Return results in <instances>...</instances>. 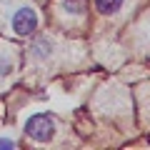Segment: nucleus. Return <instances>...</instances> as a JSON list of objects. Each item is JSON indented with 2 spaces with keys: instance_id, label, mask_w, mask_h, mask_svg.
I'll use <instances>...</instances> for the list:
<instances>
[{
  "instance_id": "nucleus-7",
  "label": "nucleus",
  "mask_w": 150,
  "mask_h": 150,
  "mask_svg": "<svg viewBox=\"0 0 150 150\" xmlns=\"http://www.w3.org/2000/svg\"><path fill=\"white\" fill-rule=\"evenodd\" d=\"M15 148V140L10 138H0V150H13Z\"/></svg>"
},
{
  "instance_id": "nucleus-5",
  "label": "nucleus",
  "mask_w": 150,
  "mask_h": 150,
  "mask_svg": "<svg viewBox=\"0 0 150 150\" xmlns=\"http://www.w3.org/2000/svg\"><path fill=\"white\" fill-rule=\"evenodd\" d=\"M63 8L70 15H83L88 10V0H63Z\"/></svg>"
},
{
  "instance_id": "nucleus-2",
  "label": "nucleus",
  "mask_w": 150,
  "mask_h": 150,
  "mask_svg": "<svg viewBox=\"0 0 150 150\" xmlns=\"http://www.w3.org/2000/svg\"><path fill=\"white\" fill-rule=\"evenodd\" d=\"M38 23L40 20H38V13L33 8H20L13 15V33L20 35V38H28L38 30Z\"/></svg>"
},
{
  "instance_id": "nucleus-6",
  "label": "nucleus",
  "mask_w": 150,
  "mask_h": 150,
  "mask_svg": "<svg viewBox=\"0 0 150 150\" xmlns=\"http://www.w3.org/2000/svg\"><path fill=\"white\" fill-rule=\"evenodd\" d=\"M13 73V60L8 55H0V78H8Z\"/></svg>"
},
{
  "instance_id": "nucleus-3",
  "label": "nucleus",
  "mask_w": 150,
  "mask_h": 150,
  "mask_svg": "<svg viewBox=\"0 0 150 150\" xmlns=\"http://www.w3.org/2000/svg\"><path fill=\"white\" fill-rule=\"evenodd\" d=\"M30 53H33V58H35V60H48L50 53H53V40H50V38H45V35L33 38Z\"/></svg>"
},
{
  "instance_id": "nucleus-4",
  "label": "nucleus",
  "mask_w": 150,
  "mask_h": 150,
  "mask_svg": "<svg viewBox=\"0 0 150 150\" xmlns=\"http://www.w3.org/2000/svg\"><path fill=\"white\" fill-rule=\"evenodd\" d=\"M125 0H95V10L100 15H115V13L123 8Z\"/></svg>"
},
{
  "instance_id": "nucleus-1",
  "label": "nucleus",
  "mask_w": 150,
  "mask_h": 150,
  "mask_svg": "<svg viewBox=\"0 0 150 150\" xmlns=\"http://www.w3.org/2000/svg\"><path fill=\"white\" fill-rule=\"evenodd\" d=\"M25 135L33 138L35 143H50L55 138V120L48 112H35L25 123Z\"/></svg>"
}]
</instances>
